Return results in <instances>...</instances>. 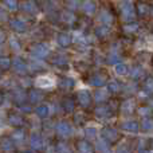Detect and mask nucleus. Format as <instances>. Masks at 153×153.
<instances>
[{"instance_id":"nucleus-15","label":"nucleus","mask_w":153,"mask_h":153,"mask_svg":"<svg viewBox=\"0 0 153 153\" xmlns=\"http://www.w3.org/2000/svg\"><path fill=\"white\" fill-rule=\"evenodd\" d=\"M61 105H62V109L65 110V113H67V114H71L75 110V101L71 97H65L62 100Z\"/></svg>"},{"instance_id":"nucleus-30","label":"nucleus","mask_w":153,"mask_h":153,"mask_svg":"<svg viewBox=\"0 0 153 153\" xmlns=\"http://www.w3.org/2000/svg\"><path fill=\"white\" fill-rule=\"evenodd\" d=\"M23 10L26 11V12L31 13V15H35V13L38 12V7L34 1H26L23 4Z\"/></svg>"},{"instance_id":"nucleus-35","label":"nucleus","mask_w":153,"mask_h":153,"mask_svg":"<svg viewBox=\"0 0 153 153\" xmlns=\"http://www.w3.org/2000/svg\"><path fill=\"white\" fill-rule=\"evenodd\" d=\"M116 73L120 75H125L129 73V67H128L125 63H117L116 65Z\"/></svg>"},{"instance_id":"nucleus-40","label":"nucleus","mask_w":153,"mask_h":153,"mask_svg":"<svg viewBox=\"0 0 153 153\" xmlns=\"http://www.w3.org/2000/svg\"><path fill=\"white\" fill-rule=\"evenodd\" d=\"M62 19H63L66 23H73V22L75 20V16L73 15L71 12H63V15H62Z\"/></svg>"},{"instance_id":"nucleus-49","label":"nucleus","mask_w":153,"mask_h":153,"mask_svg":"<svg viewBox=\"0 0 153 153\" xmlns=\"http://www.w3.org/2000/svg\"><path fill=\"white\" fill-rule=\"evenodd\" d=\"M23 153H38V151H35V149H30V151H24Z\"/></svg>"},{"instance_id":"nucleus-21","label":"nucleus","mask_w":153,"mask_h":153,"mask_svg":"<svg viewBox=\"0 0 153 153\" xmlns=\"http://www.w3.org/2000/svg\"><path fill=\"white\" fill-rule=\"evenodd\" d=\"M121 54L118 53V51L116 50H111L110 53L108 54V56H106V62H108L109 65H117L121 62Z\"/></svg>"},{"instance_id":"nucleus-13","label":"nucleus","mask_w":153,"mask_h":153,"mask_svg":"<svg viewBox=\"0 0 153 153\" xmlns=\"http://www.w3.org/2000/svg\"><path fill=\"white\" fill-rule=\"evenodd\" d=\"M75 148L79 153H93L94 148L87 140H78L75 143Z\"/></svg>"},{"instance_id":"nucleus-9","label":"nucleus","mask_w":153,"mask_h":153,"mask_svg":"<svg viewBox=\"0 0 153 153\" xmlns=\"http://www.w3.org/2000/svg\"><path fill=\"white\" fill-rule=\"evenodd\" d=\"M0 151L4 153H11L15 151V141L12 140V137L8 136L0 137Z\"/></svg>"},{"instance_id":"nucleus-38","label":"nucleus","mask_w":153,"mask_h":153,"mask_svg":"<svg viewBox=\"0 0 153 153\" xmlns=\"http://www.w3.org/2000/svg\"><path fill=\"white\" fill-rule=\"evenodd\" d=\"M138 30V24L137 23H129L124 26V31L125 32H136Z\"/></svg>"},{"instance_id":"nucleus-1","label":"nucleus","mask_w":153,"mask_h":153,"mask_svg":"<svg viewBox=\"0 0 153 153\" xmlns=\"http://www.w3.org/2000/svg\"><path fill=\"white\" fill-rule=\"evenodd\" d=\"M120 10H121V15L124 18V20L126 22H132L136 18V8L130 0H124L120 5Z\"/></svg>"},{"instance_id":"nucleus-3","label":"nucleus","mask_w":153,"mask_h":153,"mask_svg":"<svg viewBox=\"0 0 153 153\" xmlns=\"http://www.w3.org/2000/svg\"><path fill=\"white\" fill-rule=\"evenodd\" d=\"M30 53L32 56H35L36 59H45L50 54V48L45 45V43H35L30 47Z\"/></svg>"},{"instance_id":"nucleus-10","label":"nucleus","mask_w":153,"mask_h":153,"mask_svg":"<svg viewBox=\"0 0 153 153\" xmlns=\"http://www.w3.org/2000/svg\"><path fill=\"white\" fill-rule=\"evenodd\" d=\"M94 114L97 118H101V120H108L114 116V114L111 113L109 105H98L97 108L94 109Z\"/></svg>"},{"instance_id":"nucleus-37","label":"nucleus","mask_w":153,"mask_h":153,"mask_svg":"<svg viewBox=\"0 0 153 153\" xmlns=\"http://www.w3.org/2000/svg\"><path fill=\"white\" fill-rule=\"evenodd\" d=\"M95 34L98 35V36L103 38V36H108L109 35V26H100L97 30H95Z\"/></svg>"},{"instance_id":"nucleus-20","label":"nucleus","mask_w":153,"mask_h":153,"mask_svg":"<svg viewBox=\"0 0 153 153\" xmlns=\"http://www.w3.org/2000/svg\"><path fill=\"white\" fill-rule=\"evenodd\" d=\"M95 151L98 153H110V145H109L108 141L101 138V140H97V143H95Z\"/></svg>"},{"instance_id":"nucleus-34","label":"nucleus","mask_w":153,"mask_h":153,"mask_svg":"<svg viewBox=\"0 0 153 153\" xmlns=\"http://www.w3.org/2000/svg\"><path fill=\"white\" fill-rule=\"evenodd\" d=\"M94 98H95V101H97L98 103H102V102H105V101L108 100V93L98 90V91L94 93Z\"/></svg>"},{"instance_id":"nucleus-31","label":"nucleus","mask_w":153,"mask_h":153,"mask_svg":"<svg viewBox=\"0 0 153 153\" xmlns=\"http://www.w3.org/2000/svg\"><path fill=\"white\" fill-rule=\"evenodd\" d=\"M35 114H36L39 118H46L48 116V108L45 105H39L35 109Z\"/></svg>"},{"instance_id":"nucleus-22","label":"nucleus","mask_w":153,"mask_h":153,"mask_svg":"<svg viewBox=\"0 0 153 153\" xmlns=\"http://www.w3.org/2000/svg\"><path fill=\"white\" fill-rule=\"evenodd\" d=\"M82 11L86 15H93L95 12V3L93 0H85L82 3Z\"/></svg>"},{"instance_id":"nucleus-12","label":"nucleus","mask_w":153,"mask_h":153,"mask_svg":"<svg viewBox=\"0 0 153 153\" xmlns=\"http://www.w3.org/2000/svg\"><path fill=\"white\" fill-rule=\"evenodd\" d=\"M12 67H13V70H15L18 74H20V75H24L27 73V70H28L27 63L22 58H19V56L12 61Z\"/></svg>"},{"instance_id":"nucleus-7","label":"nucleus","mask_w":153,"mask_h":153,"mask_svg":"<svg viewBox=\"0 0 153 153\" xmlns=\"http://www.w3.org/2000/svg\"><path fill=\"white\" fill-rule=\"evenodd\" d=\"M55 132L59 137H69L73 133V128L67 121H59L55 125Z\"/></svg>"},{"instance_id":"nucleus-28","label":"nucleus","mask_w":153,"mask_h":153,"mask_svg":"<svg viewBox=\"0 0 153 153\" xmlns=\"http://www.w3.org/2000/svg\"><path fill=\"white\" fill-rule=\"evenodd\" d=\"M12 67V61L10 56H0V70L1 71H7Z\"/></svg>"},{"instance_id":"nucleus-48","label":"nucleus","mask_w":153,"mask_h":153,"mask_svg":"<svg viewBox=\"0 0 153 153\" xmlns=\"http://www.w3.org/2000/svg\"><path fill=\"white\" fill-rule=\"evenodd\" d=\"M3 102H4V93L0 91V105H3Z\"/></svg>"},{"instance_id":"nucleus-6","label":"nucleus","mask_w":153,"mask_h":153,"mask_svg":"<svg viewBox=\"0 0 153 153\" xmlns=\"http://www.w3.org/2000/svg\"><path fill=\"white\" fill-rule=\"evenodd\" d=\"M7 121L11 126L13 128H22L24 124H26V120L22 114L16 113V111H10L7 116Z\"/></svg>"},{"instance_id":"nucleus-41","label":"nucleus","mask_w":153,"mask_h":153,"mask_svg":"<svg viewBox=\"0 0 153 153\" xmlns=\"http://www.w3.org/2000/svg\"><path fill=\"white\" fill-rule=\"evenodd\" d=\"M137 11L140 15H146L148 7H146V4H144V3H140V4H137Z\"/></svg>"},{"instance_id":"nucleus-51","label":"nucleus","mask_w":153,"mask_h":153,"mask_svg":"<svg viewBox=\"0 0 153 153\" xmlns=\"http://www.w3.org/2000/svg\"><path fill=\"white\" fill-rule=\"evenodd\" d=\"M0 78H1V70H0Z\"/></svg>"},{"instance_id":"nucleus-47","label":"nucleus","mask_w":153,"mask_h":153,"mask_svg":"<svg viewBox=\"0 0 153 153\" xmlns=\"http://www.w3.org/2000/svg\"><path fill=\"white\" fill-rule=\"evenodd\" d=\"M5 32L4 31H1V30H0V45H1V43H4L5 42Z\"/></svg>"},{"instance_id":"nucleus-33","label":"nucleus","mask_w":153,"mask_h":153,"mask_svg":"<svg viewBox=\"0 0 153 153\" xmlns=\"http://www.w3.org/2000/svg\"><path fill=\"white\" fill-rule=\"evenodd\" d=\"M51 62H53L54 65H56V66H66L67 65V58L65 55H56L55 58L51 59Z\"/></svg>"},{"instance_id":"nucleus-17","label":"nucleus","mask_w":153,"mask_h":153,"mask_svg":"<svg viewBox=\"0 0 153 153\" xmlns=\"http://www.w3.org/2000/svg\"><path fill=\"white\" fill-rule=\"evenodd\" d=\"M10 26L15 32H24L27 30V23L22 19H12L10 22Z\"/></svg>"},{"instance_id":"nucleus-8","label":"nucleus","mask_w":153,"mask_h":153,"mask_svg":"<svg viewBox=\"0 0 153 153\" xmlns=\"http://www.w3.org/2000/svg\"><path fill=\"white\" fill-rule=\"evenodd\" d=\"M106 81H108V75L103 74V73H94V74L90 75L89 78V85L94 87H102L103 85H106Z\"/></svg>"},{"instance_id":"nucleus-50","label":"nucleus","mask_w":153,"mask_h":153,"mask_svg":"<svg viewBox=\"0 0 153 153\" xmlns=\"http://www.w3.org/2000/svg\"><path fill=\"white\" fill-rule=\"evenodd\" d=\"M140 153H151V152H149V151H146V149H141Z\"/></svg>"},{"instance_id":"nucleus-23","label":"nucleus","mask_w":153,"mask_h":153,"mask_svg":"<svg viewBox=\"0 0 153 153\" xmlns=\"http://www.w3.org/2000/svg\"><path fill=\"white\" fill-rule=\"evenodd\" d=\"M98 19H100V22L103 24V26H110V24L113 23V16H111V13L106 10L100 13V18Z\"/></svg>"},{"instance_id":"nucleus-2","label":"nucleus","mask_w":153,"mask_h":153,"mask_svg":"<svg viewBox=\"0 0 153 153\" xmlns=\"http://www.w3.org/2000/svg\"><path fill=\"white\" fill-rule=\"evenodd\" d=\"M101 136L105 141H108L109 144H117L120 140H121V134L117 129L111 126H105L102 130H101Z\"/></svg>"},{"instance_id":"nucleus-4","label":"nucleus","mask_w":153,"mask_h":153,"mask_svg":"<svg viewBox=\"0 0 153 153\" xmlns=\"http://www.w3.org/2000/svg\"><path fill=\"white\" fill-rule=\"evenodd\" d=\"M76 100H78V103L82 109H90V106H91V103H93L91 94H90L87 90H81V91H78Z\"/></svg>"},{"instance_id":"nucleus-25","label":"nucleus","mask_w":153,"mask_h":153,"mask_svg":"<svg viewBox=\"0 0 153 153\" xmlns=\"http://www.w3.org/2000/svg\"><path fill=\"white\" fill-rule=\"evenodd\" d=\"M12 140L15 141V143H23L24 140H26V132H24L22 128H16V130L12 133Z\"/></svg>"},{"instance_id":"nucleus-36","label":"nucleus","mask_w":153,"mask_h":153,"mask_svg":"<svg viewBox=\"0 0 153 153\" xmlns=\"http://www.w3.org/2000/svg\"><path fill=\"white\" fill-rule=\"evenodd\" d=\"M137 113L143 117H149L152 114V108L151 106H140L137 109Z\"/></svg>"},{"instance_id":"nucleus-39","label":"nucleus","mask_w":153,"mask_h":153,"mask_svg":"<svg viewBox=\"0 0 153 153\" xmlns=\"http://www.w3.org/2000/svg\"><path fill=\"white\" fill-rule=\"evenodd\" d=\"M4 4H5V7L11 11L18 10V1H16V0H4Z\"/></svg>"},{"instance_id":"nucleus-11","label":"nucleus","mask_w":153,"mask_h":153,"mask_svg":"<svg viewBox=\"0 0 153 153\" xmlns=\"http://www.w3.org/2000/svg\"><path fill=\"white\" fill-rule=\"evenodd\" d=\"M46 98V94L39 89L28 90V101L31 103H40Z\"/></svg>"},{"instance_id":"nucleus-16","label":"nucleus","mask_w":153,"mask_h":153,"mask_svg":"<svg viewBox=\"0 0 153 153\" xmlns=\"http://www.w3.org/2000/svg\"><path fill=\"white\" fill-rule=\"evenodd\" d=\"M58 86L62 90H71L75 86V81L73 78H70V76H62L58 81Z\"/></svg>"},{"instance_id":"nucleus-42","label":"nucleus","mask_w":153,"mask_h":153,"mask_svg":"<svg viewBox=\"0 0 153 153\" xmlns=\"http://www.w3.org/2000/svg\"><path fill=\"white\" fill-rule=\"evenodd\" d=\"M85 133H86V137H89V138H95V134H97V130H95L94 128H86Z\"/></svg>"},{"instance_id":"nucleus-29","label":"nucleus","mask_w":153,"mask_h":153,"mask_svg":"<svg viewBox=\"0 0 153 153\" xmlns=\"http://www.w3.org/2000/svg\"><path fill=\"white\" fill-rule=\"evenodd\" d=\"M108 90L110 93H113V94H117V93H120L122 90V85L118 81H116V79H114V81H110L108 83Z\"/></svg>"},{"instance_id":"nucleus-5","label":"nucleus","mask_w":153,"mask_h":153,"mask_svg":"<svg viewBox=\"0 0 153 153\" xmlns=\"http://www.w3.org/2000/svg\"><path fill=\"white\" fill-rule=\"evenodd\" d=\"M27 100H28V91L23 90L22 87H18V89H15L12 91V101L18 106L24 105L27 102Z\"/></svg>"},{"instance_id":"nucleus-32","label":"nucleus","mask_w":153,"mask_h":153,"mask_svg":"<svg viewBox=\"0 0 153 153\" xmlns=\"http://www.w3.org/2000/svg\"><path fill=\"white\" fill-rule=\"evenodd\" d=\"M55 151H56V153H71V151H70V148H69V145H67L66 143H63V141H61V143L56 144Z\"/></svg>"},{"instance_id":"nucleus-45","label":"nucleus","mask_w":153,"mask_h":153,"mask_svg":"<svg viewBox=\"0 0 153 153\" xmlns=\"http://www.w3.org/2000/svg\"><path fill=\"white\" fill-rule=\"evenodd\" d=\"M26 105H27V103H24V105H22L20 108L23 109V110L26 111V113H31V111H32V108H31V106H30V105H28V106H26Z\"/></svg>"},{"instance_id":"nucleus-14","label":"nucleus","mask_w":153,"mask_h":153,"mask_svg":"<svg viewBox=\"0 0 153 153\" xmlns=\"http://www.w3.org/2000/svg\"><path fill=\"white\" fill-rule=\"evenodd\" d=\"M121 129H124L125 132L129 133H137L140 130V124L137 121H133V120H129V121H125L121 124Z\"/></svg>"},{"instance_id":"nucleus-27","label":"nucleus","mask_w":153,"mask_h":153,"mask_svg":"<svg viewBox=\"0 0 153 153\" xmlns=\"http://www.w3.org/2000/svg\"><path fill=\"white\" fill-rule=\"evenodd\" d=\"M144 69L141 66H134L132 70H130V78L133 79V81H138L140 78H143L144 76Z\"/></svg>"},{"instance_id":"nucleus-26","label":"nucleus","mask_w":153,"mask_h":153,"mask_svg":"<svg viewBox=\"0 0 153 153\" xmlns=\"http://www.w3.org/2000/svg\"><path fill=\"white\" fill-rule=\"evenodd\" d=\"M140 129L143 132H153V118L146 117L143 120V122L140 124Z\"/></svg>"},{"instance_id":"nucleus-44","label":"nucleus","mask_w":153,"mask_h":153,"mask_svg":"<svg viewBox=\"0 0 153 153\" xmlns=\"http://www.w3.org/2000/svg\"><path fill=\"white\" fill-rule=\"evenodd\" d=\"M10 45H11V47H12L13 50H19V48H20V43H19L15 38H11L10 39Z\"/></svg>"},{"instance_id":"nucleus-19","label":"nucleus","mask_w":153,"mask_h":153,"mask_svg":"<svg viewBox=\"0 0 153 153\" xmlns=\"http://www.w3.org/2000/svg\"><path fill=\"white\" fill-rule=\"evenodd\" d=\"M56 42H58V45L61 46V47L67 48V47H70V46H71L73 38L70 36L69 34H65V32H62V34L58 35V38H56Z\"/></svg>"},{"instance_id":"nucleus-18","label":"nucleus","mask_w":153,"mask_h":153,"mask_svg":"<svg viewBox=\"0 0 153 153\" xmlns=\"http://www.w3.org/2000/svg\"><path fill=\"white\" fill-rule=\"evenodd\" d=\"M30 145H31V148L35 149V151H40V149L43 148V141H42L40 134L32 133L31 137H30Z\"/></svg>"},{"instance_id":"nucleus-24","label":"nucleus","mask_w":153,"mask_h":153,"mask_svg":"<svg viewBox=\"0 0 153 153\" xmlns=\"http://www.w3.org/2000/svg\"><path fill=\"white\" fill-rule=\"evenodd\" d=\"M143 90L148 95H153V76H146L143 82Z\"/></svg>"},{"instance_id":"nucleus-46","label":"nucleus","mask_w":153,"mask_h":153,"mask_svg":"<svg viewBox=\"0 0 153 153\" xmlns=\"http://www.w3.org/2000/svg\"><path fill=\"white\" fill-rule=\"evenodd\" d=\"M7 20V13L3 10H0V22H5Z\"/></svg>"},{"instance_id":"nucleus-43","label":"nucleus","mask_w":153,"mask_h":153,"mask_svg":"<svg viewBox=\"0 0 153 153\" xmlns=\"http://www.w3.org/2000/svg\"><path fill=\"white\" fill-rule=\"evenodd\" d=\"M116 153H133V152L128 145H122V146H120V148L117 149Z\"/></svg>"}]
</instances>
